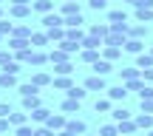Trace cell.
I'll return each instance as SVG.
<instances>
[{
	"label": "cell",
	"mask_w": 153,
	"mask_h": 136,
	"mask_svg": "<svg viewBox=\"0 0 153 136\" xmlns=\"http://www.w3.org/2000/svg\"><path fill=\"white\" fill-rule=\"evenodd\" d=\"M11 6H20V3H31V0H9Z\"/></svg>",
	"instance_id": "52"
},
{
	"label": "cell",
	"mask_w": 153,
	"mask_h": 136,
	"mask_svg": "<svg viewBox=\"0 0 153 136\" xmlns=\"http://www.w3.org/2000/svg\"><path fill=\"white\" fill-rule=\"evenodd\" d=\"M139 74H142V71H139L136 65H133V68H125V71H122V80H125V82H131V80H136Z\"/></svg>",
	"instance_id": "33"
},
{
	"label": "cell",
	"mask_w": 153,
	"mask_h": 136,
	"mask_svg": "<svg viewBox=\"0 0 153 136\" xmlns=\"http://www.w3.org/2000/svg\"><path fill=\"white\" fill-rule=\"evenodd\" d=\"M148 136H153V128H150V133H148Z\"/></svg>",
	"instance_id": "56"
},
{
	"label": "cell",
	"mask_w": 153,
	"mask_h": 136,
	"mask_svg": "<svg viewBox=\"0 0 153 136\" xmlns=\"http://www.w3.org/2000/svg\"><path fill=\"white\" fill-rule=\"evenodd\" d=\"M111 71H114V68H111V60H105V57H102V60H97V62H94V74L105 77V74H111Z\"/></svg>",
	"instance_id": "6"
},
{
	"label": "cell",
	"mask_w": 153,
	"mask_h": 136,
	"mask_svg": "<svg viewBox=\"0 0 153 136\" xmlns=\"http://www.w3.org/2000/svg\"><path fill=\"white\" fill-rule=\"evenodd\" d=\"M0 3H3V0H0Z\"/></svg>",
	"instance_id": "59"
},
{
	"label": "cell",
	"mask_w": 153,
	"mask_h": 136,
	"mask_svg": "<svg viewBox=\"0 0 153 136\" xmlns=\"http://www.w3.org/2000/svg\"><path fill=\"white\" fill-rule=\"evenodd\" d=\"M65 128H71L74 133H85V131H88V125H85V122H82V119H71V122H68Z\"/></svg>",
	"instance_id": "27"
},
{
	"label": "cell",
	"mask_w": 153,
	"mask_h": 136,
	"mask_svg": "<svg viewBox=\"0 0 153 136\" xmlns=\"http://www.w3.org/2000/svg\"><path fill=\"white\" fill-rule=\"evenodd\" d=\"M45 125H48L51 131H62V128H65L68 122H65V116H60V114H54V116H48V122H45Z\"/></svg>",
	"instance_id": "8"
},
{
	"label": "cell",
	"mask_w": 153,
	"mask_h": 136,
	"mask_svg": "<svg viewBox=\"0 0 153 136\" xmlns=\"http://www.w3.org/2000/svg\"><path fill=\"white\" fill-rule=\"evenodd\" d=\"M14 85V74H9V71H0V88H11Z\"/></svg>",
	"instance_id": "30"
},
{
	"label": "cell",
	"mask_w": 153,
	"mask_h": 136,
	"mask_svg": "<svg viewBox=\"0 0 153 136\" xmlns=\"http://www.w3.org/2000/svg\"><path fill=\"white\" fill-rule=\"evenodd\" d=\"M122 54V45H102V57L105 60H116Z\"/></svg>",
	"instance_id": "11"
},
{
	"label": "cell",
	"mask_w": 153,
	"mask_h": 136,
	"mask_svg": "<svg viewBox=\"0 0 153 136\" xmlns=\"http://www.w3.org/2000/svg\"><path fill=\"white\" fill-rule=\"evenodd\" d=\"M26 119H28V116H26V111H20V114H9V122H11V125H26Z\"/></svg>",
	"instance_id": "31"
},
{
	"label": "cell",
	"mask_w": 153,
	"mask_h": 136,
	"mask_svg": "<svg viewBox=\"0 0 153 136\" xmlns=\"http://www.w3.org/2000/svg\"><path fill=\"white\" fill-rule=\"evenodd\" d=\"M116 136H128V133H116Z\"/></svg>",
	"instance_id": "55"
},
{
	"label": "cell",
	"mask_w": 153,
	"mask_h": 136,
	"mask_svg": "<svg viewBox=\"0 0 153 136\" xmlns=\"http://www.w3.org/2000/svg\"><path fill=\"white\" fill-rule=\"evenodd\" d=\"M142 80H145V82H153V68H145V71H142Z\"/></svg>",
	"instance_id": "49"
},
{
	"label": "cell",
	"mask_w": 153,
	"mask_h": 136,
	"mask_svg": "<svg viewBox=\"0 0 153 136\" xmlns=\"http://www.w3.org/2000/svg\"><path fill=\"white\" fill-rule=\"evenodd\" d=\"M82 60H85V62H91V65H94V62L99 60V48H82Z\"/></svg>",
	"instance_id": "24"
},
{
	"label": "cell",
	"mask_w": 153,
	"mask_h": 136,
	"mask_svg": "<svg viewBox=\"0 0 153 136\" xmlns=\"http://www.w3.org/2000/svg\"><path fill=\"white\" fill-rule=\"evenodd\" d=\"M34 108H40V97H37V94L23 97V111H34Z\"/></svg>",
	"instance_id": "16"
},
{
	"label": "cell",
	"mask_w": 153,
	"mask_h": 136,
	"mask_svg": "<svg viewBox=\"0 0 153 136\" xmlns=\"http://www.w3.org/2000/svg\"><path fill=\"white\" fill-rule=\"evenodd\" d=\"M9 62H11V54H9V51H0V71L9 65Z\"/></svg>",
	"instance_id": "42"
},
{
	"label": "cell",
	"mask_w": 153,
	"mask_h": 136,
	"mask_svg": "<svg viewBox=\"0 0 153 136\" xmlns=\"http://www.w3.org/2000/svg\"><path fill=\"white\" fill-rule=\"evenodd\" d=\"M9 114H11V108L6 102H0V116H9Z\"/></svg>",
	"instance_id": "50"
},
{
	"label": "cell",
	"mask_w": 153,
	"mask_h": 136,
	"mask_svg": "<svg viewBox=\"0 0 153 136\" xmlns=\"http://www.w3.org/2000/svg\"><path fill=\"white\" fill-rule=\"evenodd\" d=\"M85 88H88V91H108V85H105V77H99V74L88 77V80H85Z\"/></svg>",
	"instance_id": "1"
},
{
	"label": "cell",
	"mask_w": 153,
	"mask_h": 136,
	"mask_svg": "<svg viewBox=\"0 0 153 136\" xmlns=\"http://www.w3.org/2000/svg\"><path fill=\"white\" fill-rule=\"evenodd\" d=\"M128 37H136V40L148 37V23H139V26H131V28H128Z\"/></svg>",
	"instance_id": "7"
},
{
	"label": "cell",
	"mask_w": 153,
	"mask_h": 136,
	"mask_svg": "<svg viewBox=\"0 0 153 136\" xmlns=\"http://www.w3.org/2000/svg\"><path fill=\"white\" fill-rule=\"evenodd\" d=\"M85 94H88V88L85 85H71V88H68V97H71V99H79V102H82V99H85Z\"/></svg>",
	"instance_id": "18"
},
{
	"label": "cell",
	"mask_w": 153,
	"mask_h": 136,
	"mask_svg": "<svg viewBox=\"0 0 153 136\" xmlns=\"http://www.w3.org/2000/svg\"><path fill=\"white\" fill-rule=\"evenodd\" d=\"M122 48H125L128 54H142V51H145V43H142V40H136V37H128Z\"/></svg>",
	"instance_id": "2"
},
{
	"label": "cell",
	"mask_w": 153,
	"mask_h": 136,
	"mask_svg": "<svg viewBox=\"0 0 153 136\" xmlns=\"http://www.w3.org/2000/svg\"><path fill=\"white\" fill-rule=\"evenodd\" d=\"M51 85H57V88H71V80H68V77H57V80H51Z\"/></svg>",
	"instance_id": "39"
},
{
	"label": "cell",
	"mask_w": 153,
	"mask_h": 136,
	"mask_svg": "<svg viewBox=\"0 0 153 136\" xmlns=\"http://www.w3.org/2000/svg\"><path fill=\"white\" fill-rule=\"evenodd\" d=\"M128 97V85H114V88H108V99L111 102H119V99H125Z\"/></svg>",
	"instance_id": "4"
},
{
	"label": "cell",
	"mask_w": 153,
	"mask_h": 136,
	"mask_svg": "<svg viewBox=\"0 0 153 136\" xmlns=\"http://www.w3.org/2000/svg\"><path fill=\"white\" fill-rule=\"evenodd\" d=\"M0 37H3V34H0Z\"/></svg>",
	"instance_id": "58"
},
{
	"label": "cell",
	"mask_w": 153,
	"mask_h": 136,
	"mask_svg": "<svg viewBox=\"0 0 153 136\" xmlns=\"http://www.w3.org/2000/svg\"><path fill=\"white\" fill-rule=\"evenodd\" d=\"M65 40H71V43H85V34H82L79 31V28H68V31H65Z\"/></svg>",
	"instance_id": "17"
},
{
	"label": "cell",
	"mask_w": 153,
	"mask_h": 136,
	"mask_svg": "<svg viewBox=\"0 0 153 136\" xmlns=\"http://www.w3.org/2000/svg\"><path fill=\"white\" fill-rule=\"evenodd\" d=\"M136 68H139V71L153 68V54H136Z\"/></svg>",
	"instance_id": "12"
},
{
	"label": "cell",
	"mask_w": 153,
	"mask_h": 136,
	"mask_svg": "<svg viewBox=\"0 0 153 136\" xmlns=\"http://www.w3.org/2000/svg\"><path fill=\"white\" fill-rule=\"evenodd\" d=\"M136 125H139V128H148V131H150V128H153V114H145V111H142V114L136 116Z\"/></svg>",
	"instance_id": "19"
},
{
	"label": "cell",
	"mask_w": 153,
	"mask_h": 136,
	"mask_svg": "<svg viewBox=\"0 0 153 136\" xmlns=\"http://www.w3.org/2000/svg\"><path fill=\"white\" fill-rule=\"evenodd\" d=\"M62 111H65V114H79V99H71V97H68L65 102H62Z\"/></svg>",
	"instance_id": "20"
},
{
	"label": "cell",
	"mask_w": 153,
	"mask_h": 136,
	"mask_svg": "<svg viewBox=\"0 0 153 136\" xmlns=\"http://www.w3.org/2000/svg\"><path fill=\"white\" fill-rule=\"evenodd\" d=\"M65 3H79V0H65Z\"/></svg>",
	"instance_id": "54"
},
{
	"label": "cell",
	"mask_w": 153,
	"mask_h": 136,
	"mask_svg": "<svg viewBox=\"0 0 153 136\" xmlns=\"http://www.w3.org/2000/svg\"><path fill=\"white\" fill-rule=\"evenodd\" d=\"M57 136H76V133L71 131V128H62V131H60V133H57Z\"/></svg>",
	"instance_id": "51"
},
{
	"label": "cell",
	"mask_w": 153,
	"mask_h": 136,
	"mask_svg": "<svg viewBox=\"0 0 153 136\" xmlns=\"http://www.w3.org/2000/svg\"><path fill=\"white\" fill-rule=\"evenodd\" d=\"M125 3H133V6H136V3H139V0H125Z\"/></svg>",
	"instance_id": "53"
},
{
	"label": "cell",
	"mask_w": 153,
	"mask_h": 136,
	"mask_svg": "<svg viewBox=\"0 0 153 136\" xmlns=\"http://www.w3.org/2000/svg\"><path fill=\"white\" fill-rule=\"evenodd\" d=\"M68 14H79V3H65L62 6V17H68Z\"/></svg>",
	"instance_id": "38"
},
{
	"label": "cell",
	"mask_w": 153,
	"mask_h": 136,
	"mask_svg": "<svg viewBox=\"0 0 153 136\" xmlns=\"http://www.w3.org/2000/svg\"><path fill=\"white\" fill-rule=\"evenodd\" d=\"M43 26H45V28L65 26V17H62V14H51V11H48V14H43Z\"/></svg>",
	"instance_id": "3"
},
{
	"label": "cell",
	"mask_w": 153,
	"mask_h": 136,
	"mask_svg": "<svg viewBox=\"0 0 153 136\" xmlns=\"http://www.w3.org/2000/svg\"><path fill=\"white\" fill-rule=\"evenodd\" d=\"M17 136H34V128H28V125H17Z\"/></svg>",
	"instance_id": "40"
},
{
	"label": "cell",
	"mask_w": 153,
	"mask_h": 136,
	"mask_svg": "<svg viewBox=\"0 0 153 136\" xmlns=\"http://www.w3.org/2000/svg\"><path fill=\"white\" fill-rule=\"evenodd\" d=\"M108 23H111V26H114V23H128V11H125V9L108 11Z\"/></svg>",
	"instance_id": "5"
},
{
	"label": "cell",
	"mask_w": 153,
	"mask_h": 136,
	"mask_svg": "<svg viewBox=\"0 0 153 136\" xmlns=\"http://www.w3.org/2000/svg\"><path fill=\"white\" fill-rule=\"evenodd\" d=\"M45 34H48V40H65V31H62V26L45 28Z\"/></svg>",
	"instance_id": "25"
},
{
	"label": "cell",
	"mask_w": 153,
	"mask_h": 136,
	"mask_svg": "<svg viewBox=\"0 0 153 136\" xmlns=\"http://www.w3.org/2000/svg\"><path fill=\"white\" fill-rule=\"evenodd\" d=\"M11 37H26V40H31V28H26V26H14Z\"/></svg>",
	"instance_id": "32"
},
{
	"label": "cell",
	"mask_w": 153,
	"mask_h": 136,
	"mask_svg": "<svg viewBox=\"0 0 153 136\" xmlns=\"http://www.w3.org/2000/svg\"><path fill=\"white\" fill-rule=\"evenodd\" d=\"M9 125H11V122H9V116H0V133H6V131H9Z\"/></svg>",
	"instance_id": "48"
},
{
	"label": "cell",
	"mask_w": 153,
	"mask_h": 136,
	"mask_svg": "<svg viewBox=\"0 0 153 136\" xmlns=\"http://www.w3.org/2000/svg\"><path fill=\"white\" fill-rule=\"evenodd\" d=\"M88 3H91V9H97V11L108 9V0H88Z\"/></svg>",
	"instance_id": "41"
},
{
	"label": "cell",
	"mask_w": 153,
	"mask_h": 136,
	"mask_svg": "<svg viewBox=\"0 0 153 136\" xmlns=\"http://www.w3.org/2000/svg\"><path fill=\"white\" fill-rule=\"evenodd\" d=\"M31 94H37V85H34V82H26V85H20V97H31Z\"/></svg>",
	"instance_id": "37"
},
{
	"label": "cell",
	"mask_w": 153,
	"mask_h": 136,
	"mask_svg": "<svg viewBox=\"0 0 153 136\" xmlns=\"http://www.w3.org/2000/svg\"><path fill=\"white\" fill-rule=\"evenodd\" d=\"M45 40H48V34H31V43L34 45H45Z\"/></svg>",
	"instance_id": "43"
},
{
	"label": "cell",
	"mask_w": 153,
	"mask_h": 136,
	"mask_svg": "<svg viewBox=\"0 0 153 136\" xmlns=\"http://www.w3.org/2000/svg\"><path fill=\"white\" fill-rule=\"evenodd\" d=\"M142 111L145 114H153V99H142Z\"/></svg>",
	"instance_id": "47"
},
{
	"label": "cell",
	"mask_w": 153,
	"mask_h": 136,
	"mask_svg": "<svg viewBox=\"0 0 153 136\" xmlns=\"http://www.w3.org/2000/svg\"><path fill=\"white\" fill-rule=\"evenodd\" d=\"M102 136H116L119 133V125H116V122H111V125H102V131H99Z\"/></svg>",
	"instance_id": "36"
},
{
	"label": "cell",
	"mask_w": 153,
	"mask_h": 136,
	"mask_svg": "<svg viewBox=\"0 0 153 136\" xmlns=\"http://www.w3.org/2000/svg\"><path fill=\"white\" fill-rule=\"evenodd\" d=\"M136 20L139 23H150L153 20V9H148V6H136Z\"/></svg>",
	"instance_id": "9"
},
{
	"label": "cell",
	"mask_w": 153,
	"mask_h": 136,
	"mask_svg": "<svg viewBox=\"0 0 153 136\" xmlns=\"http://www.w3.org/2000/svg\"><path fill=\"white\" fill-rule=\"evenodd\" d=\"M28 11H31V3H20V6H11V14H14V17H28Z\"/></svg>",
	"instance_id": "21"
},
{
	"label": "cell",
	"mask_w": 153,
	"mask_h": 136,
	"mask_svg": "<svg viewBox=\"0 0 153 136\" xmlns=\"http://www.w3.org/2000/svg\"><path fill=\"white\" fill-rule=\"evenodd\" d=\"M139 97L142 99H153V85H145L142 91H139Z\"/></svg>",
	"instance_id": "45"
},
{
	"label": "cell",
	"mask_w": 153,
	"mask_h": 136,
	"mask_svg": "<svg viewBox=\"0 0 153 136\" xmlns=\"http://www.w3.org/2000/svg\"><path fill=\"white\" fill-rule=\"evenodd\" d=\"M88 34H94V37L105 40V37L111 34V26H99V23H97V26H91V28H88Z\"/></svg>",
	"instance_id": "14"
},
{
	"label": "cell",
	"mask_w": 153,
	"mask_h": 136,
	"mask_svg": "<svg viewBox=\"0 0 153 136\" xmlns=\"http://www.w3.org/2000/svg\"><path fill=\"white\" fill-rule=\"evenodd\" d=\"M0 14H3V11H0Z\"/></svg>",
	"instance_id": "60"
},
{
	"label": "cell",
	"mask_w": 153,
	"mask_h": 136,
	"mask_svg": "<svg viewBox=\"0 0 153 136\" xmlns=\"http://www.w3.org/2000/svg\"><path fill=\"white\" fill-rule=\"evenodd\" d=\"M94 111H97V114H105V111H114V108H111V99H97Z\"/></svg>",
	"instance_id": "35"
},
{
	"label": "cell",
	"mask_w": 153,
	"mask_h": 136,
	"mask_svg": "<svg viewBox=\"0 0 153 136\" xmlns=\"http://www.w3.org/2000/svg\"><path fill=\"white\" fill-rule=\"evenodd\" d=\"M34 136H57V133L51 131L48 125H45V128H37V131H34Z\"/></svg>",
	"instance_id": "46"
},
{
	"label": "cell",
	"mask_w": 153,
	"mask_h": 136,
	"mask_svg": "<svg viewBox=\"0 0 153 136\" xmlns=\"http://www.w3.org/2000/svg\"><path fill=\"white\" fill-rule=\"evenodd\" d=\"M45 60H48V54H43V51H31V57H28V62H31V65H43Z\"/></svg>",
	"instance_id": "29"
},
{
	"label": "cell",
	"mask_w": 153,
	"mask_h": 136,
	"mask_svg": "<svg viewBox=\"0 0 153 136\" xmlns=\"http://www.w3.org/2000/svg\"><path fill=\"white\" fill-rule=\"evenodd\" d=\"M71 71H74V65H71V62H57V68H54V74H60V77H68V74H71Z\"/></svg>",
	"instance_id": "26"
},
{
	"label": "cell",
	"mask_w": 153,
	"mask_h": 136,
	"mask_svg": "<svg viewBox=\"0 0 153 136\" xmlns=\"http://www.w3.org/2000/svg\"><path fill=\"white\" fill-rule=\"evenodd\" d=\"M11 31H14V26L9 20H0V34H11Z\"/></svg>",
	"instance_id": "44"
},
{
	"label": "cell",
	"mask_w": 153,
	"mask_h": 136,
	"mask_svg": "<svg viewBox=\"0 0 153 136\" xmlns=\"http://www.w3.org/2000/svg\"><path fill=\"white\" fill-rule=\"evenodd\" d=\"M111 116H114V122H125V119H133V114L128 108H114L111 111Z\"/></svg>",
	"instance_id": "15"
},
{
	"label": "cell",
	"mask_w": 153,
	"mask_h": 136,
	"mask_svg": "<svg viewBox=\"0 0 153 136\" xmlns=\"http://www.w3.org/2000/svg\"><path fill=\"white\" fill-rule=\"evenodd\" d=\"M82 23H85V20H82V14H68V17H65V26H68V28H79Z\"/></svg>",
	"instance_id": "28"
},
{
	"label": "cell",
	"mask_w": 153,
	"mask_h": 136,
	"mask_svg": "<svg viewBox=\"0 0 153 136\" xmlns=\"http://www.w3.org/2000/svg\"><path fill=\"white\" fill-rule=\"evenodd\" d=\"M26 45H31V40H26V37H11L9 40V48L11 51H23Z\"/></svg>",
	"instance_id": "13"
},
{
	"label": "cell",
	"mask_w": 153,
	"mask_h": 136,
	"mask_svg": "<svg viewBox=\"0 0 153 136\" xmlns=\"http://www.w3.org/2000/svg\"><path fill=\"white\" fill-rule=\"evenodd\" d=\"M150 54H153V48H150Z\"/></svg>",
	"instance_id": "57"
},
{
	"label": "cell",
	"mask_w": 153,
	"mask_h": 136,
	"mask_svg": "<svg viewBox=\"0 0 153 136\" xmlns=\"http://www.w3.org/2000/svg\"><path fill=\"white\" fill-rule=\"evenodd\" d=\"M48 60H51V62H65V60H68V51H65V48H54V51L48 54Z\"/></svg>",
	"instance_id": "23"
},
{
	"label": "cell",
	"mask_w": 153,
	"mask_h": 136,
	"mask_svg": "<svg viewBox=\"0 0 153 136\" xmlns=\"http://www.w3.org/2000/svg\"><path fill=\"white\" fill-rule=\"evenodd\" d=\"M31 9H34V11H40V14H48V11L54 9V3H51V0H34Z\"/></svg>",
	"instance_id": "10"
},
{
	"label": "cell",
	"mask_w": 153,
	"mask_h": 136,
	"mask_svg": "<svg viewBox=\"0 0 153 136\" xmlns=\"http://www.w3.org/2000/svg\"><path fill=\"white\" fill-rule=\"evenodd\" d=\"M31 82H34V85H37V88H40V85H48V82H51V80H48V74H43V71H37V74H34V77H31Z\"/></svg>",
	"instance_id": "34"
},
{
	"label": "cell",
	"mask_w": 153,
	"mask_h": 136,
	"mask_svg": "<svg viewBox=\"0 0 153 136\" xmlns=\"http://www.w3.org/2000/svg\"><path fill=\"white\" fill-rule=\"evenodd\" d=\"M48 116H51V114H48V111L43 108V105H40V108H34V111H31V119H34V122H48Z\"/></svg>",
	"instance_id": "22"
}]
</instances>
